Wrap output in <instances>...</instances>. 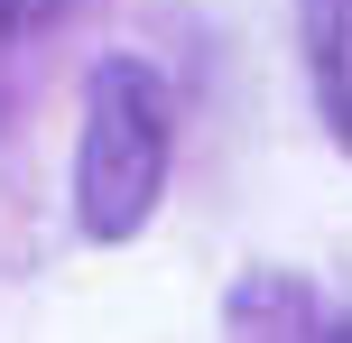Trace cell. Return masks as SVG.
I'll use <instances>...</instances> for the list:
<instances>
[{"label":"cell","mask_w":352,"mask_h":343,"mask_svg":"<svg viewBox=\"0 0 352 343\" xmlns=\"http://www.w3.org/2000/svg\"><path fill=\"white\" fill-rule=\"evenodd\" d=\"M176 158V102L158 65L140 56H102L84 84V140H74V223L84 241H130L167 195Z\"/></svg>","instance_id":"1"},{"label":"cell","mask_w":352,"mask_h":343,"mask_svg":"<svg viewBox=\"0 0 352 343\" xmlns=\"http://www.w3.org/2000/svg\"><path fill=\"white\" fill-rule=\"evenodd\" d=\"M306 65H316V102L352 148V0H306Z\"/></svg>","instance_id":"2"},{"label":"cell","mask_w":352,"mask_h":343,"mask_svg":"<svg viewBox=\"0 0 352 343\" xmlns=\"http://www.w3.org/2000/svg\"><path fill=\"white\" fill-rule=\"evenodd\" d=\"M74 0H0V37H37V28H56Z\"/></svg>","instance_id":"3"},{"label":"cell","mask_w":352,"mask_h":343,"mask_svg":"<svg viewBox=\"0 0 352 343\" xmlns=\"http://www.w3.org/2000/svg\"><path fill=\"white\" fill-rule=\"evenodd\" d=\"M324 343H352V325H334V334H324Z\"/></svg>","instance_id":"4"}]
</instances>
